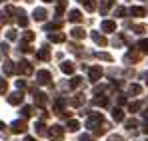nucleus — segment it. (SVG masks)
I'll list each match as a JSON object with an SVG mask.
<instances>
[{
  "label": "nucleus",
  "mask_w": 148,
  "mask_h": 141,
  "mask_svg": "<svg viewBox=\"0 0 148 141\" xmlns=\"http://www.w3.org/2000/svg\"><path fill=\"white\" fill-rule=\"evenodd\" d=\"M0 129H4V123H2V121H0Z\"/></svg>",
  "instance_id": "cd10ccee"
},
{
  "label": "nucleus",
  "mask_w": 148,
  "mask_h": 141,
  "mask_svg": "<svg viewBox=\"0 0 148 141\" xmlns=\"http://www.w3.org/2000/svg\"><path fill=\"white\" fill-rule=\"evenodd\" d=\"M68 20H70V22H80V20H82V14H80V10H70V14H68Z\"/></svg>",
  "instance_id": "6e6552de"
},
{
  "label": "nucleus",
  "mask_w": 148,
  "mask_h": 141,
  "mask_svg": "<svg viewBox=\"0 0 148 141\" xmlns=\"http://www.w3.org/2000/svg\"><path fill=\"white\" fill-rule=\"evenodd\" d=\"M22 115H24V117H30V115H32V107H30V105H24V107H22Z\"/></svg>",
  "instance_id": "a211bd4d"
},
{
  "label": "nucleus",
  "mask_w": 148,
  "mask_h": 141,
  "mask_svg": "<svg viewBox=\"0 0 148 141\" xmlns=\"http://www.w3.org/2000/svg\"><path fill=\"white\" fill-rule=\"evenodd\" d=\"M60 70L64 72V74H72V72H74V66L70 64V62H64V64L60 66Z\"/></svg>",
  "instance_id": "ddd939ff"
},
{
  "label": "nucleus",
  "mask_w": 148,
  "mask_h": 141,
  "mask_svg": "<svg viewBox=\"0 0 148 141\" xmlns=\"http://www.w3.org/2000/svg\"><path fill=\"white\" fill-rule=\"evenodd\" d=\"M44 2H52V0H44Z\"/></svg>",
  "instance_id": "c85d7f7f"
},
{
  "label": "nucleus",
  "mask_w": 148,
  "mask_h": 141,
  "mask_svg": "<svg viewBox=\"0 0 148 141\" xmlns=\"http://www.w3.org/2000/svg\"><path fill=\"white\" fill-rule=\"evenodd\" d=\"M112 115H114V119H116V121H120V119L124 117V115H122V111H120V109H114V113H112Z\"/></svg>",
  "instance_id": "aec40b11"
},
{
  "label": "nucleus",
  "mask_w": 148,
  "mask_h": 141,
  "mask_svg": "<svg viewBox=\"0 0 148 141\" xmlns=\"http://www.w3.org/2000/svg\"><path fill=\"white\" fill-rule=\"evenodd\" d=\"M48 135H50V139H52V141H60L62 137H64V129H62L60 125H52L50 131H48Z\"/></svg>",
  "instance_id": "f257e3e1"
},
{
  "label": "nucleus",
  "mask_w": 148,
  "mask_h": 141,
  "mask_svg": "<svg viewBox=\"0 0 148 141\" xmlns=\"http://www.w3.org/2000/svg\"><path fill=\"white\" fill-rule=\"evenodd\" d=\"M14 72H16V68L12 66V62H6V64H4V74H6V76H10V74H14Z\"/></svg>",
  "instance_id": "4468645a"
},
{
  "label": "nucleus",
  "mask_w": 148,
  "mask_h": 141,
  "mask_svg": "<svg viewBox=\"0 0 148 141\" xmlns=\"http://www.w3.org/2000/svg\"><path fill=\"white\" fill-rule=\"evenodd\" d=\"M38 58H40V60H48V58H50V52H48V48H42V50L38 52Z\"/></svg>",
  "instance_id": "2eb2a0df"
},
{
  "label": "nucleus",
  "mask_w": 148,
  "mask_h": 141,
  "mask_svg": "<svg viewBox=\"0 0 148 141\" xmlns=\"http://www.w3.org/2000/svg\"><path fill=\"white\" fill-rule=\"evenodd\" d=\"M84 36H86V32H84L82 28H74L72 30V38H76V40H82Z\"/></svg>",
  "instance_id": "9b49d317"
},
{
  "label": "nucleus",
  "mask_w": 148,
  "mask_h": 141,
  "mask_svg": "<svg viewBox=\"0 0 148 141\" xmlns=\"http://www.w3.org/2000/svg\"><path fill=\"white\" fill-rule=\"evenodd\" d=\"M6 36H8V40H16V32H14V30H8Z\"/></svg>",
  "instance_id": "5701e85b"
},
{
  "label": "nucleus",
  "mask_w": 148,
  "mask_h": 141,
  "mask_svg": "<svg viewBox=\"0 0 148 141\" xmlns=\"http://www.w3.org/2000/svg\"><path fill=\"white\" fill-rule=\"evenodd\" d=\"M36 131H38V133H44V123H42V121L36 123Z\"/></svg>",
  "instance_id": "412c9836"
},
{
  "label": "nucleus",
  "mask_w": 148,
  "mask_h": 141,
  "mask_svg": "<svg viewBox=\"0 0 148 141\" xmlns=\"http://www.w3.org/2000/svg\"><path fill=\"white\" fill-rule=\"evenodd\" d=\"M10 129H12V133H22V131H26V121H22V119L14 121L10 125Z\"/></svg>",
  "instance_id": "f03ea898"
},
{
  "label": "nucleus",
  "mask_w": 148,
  "mask_h": 141,
  "mask_svg": "<svg viewBox=\"0 0 148 141\" xmlns=\"http://www.w3.org/2000/svg\"><path fill=\"white\" fill-rule=\"evenodd\" d=\"M132 16H144V8H130Z\"/></svg>",
  "instance_id": "dca6fc26"
},
{
  "label": "nucleus",
  "mask_w": 148,
  "mask_h": 141,
  "mask_svg": "<svg viewBox=\"0 0 148 141\" xmlns=\"http://www.w3.org/2000/svg\"><path fill=\"white\" fill-rule=\"evenodd\" d=\"M34 20H38V22L46 20V10H42V8H36V10H34Z\"/></svg>",
  "instance_id": "9d476101"
},
{
  "label": "nucleus",
  "mask_w": 148,
  "mask_h": 141,
  "mask_svg": "<svg viewBox=\"0 0 148 141\" xmlns=\"http://www.w3.org/2000/svg\"><path fill=\"white\" fill-rule=\"evenodd\" d=\"M78 127H80V125H78V121H74V119H70V121H68V129H70V131H76Z\"/></svg>",
  "instance_id": "6ab92c4d"
},
{
  "label": "nucleus",
  "mask_w": 148,
  "mask_h": 141,
  "mask_svg": "<svg viewBox=\"0 0 148 141\" xmlns=\"http://www.w3.org/2000/svg\"><path fill=\"white\" fill-rule=\"evenodd\" d=\"M6 90H8V84H6V80H4V78H0V95L6 94Z\"/></svg>",
  "instance_id": "f3484780"
},
{
  "label": "nucleus",
  "mask_w": 148,
  "mask_h": 141,
  "mask_svg": "<svg viewBox=\"0 0 148 141\" xmlns=\"http://www.w3.org/2000/svg\"><path fill=\"white\" fill-rule=\"evenodd\" d=\"M36 78H38V84H48L52 76H50V72L40 70V72H36Z\"/></svg>",
  "instance_id": "7ed1b4c3"
},
{
  "label": "nucleus",
  "mask_w": 148,
  "mask_h": 141,
  "mask_svg": "<svg viewBox=\"0 0 148 141\" xmlns=\"http://www.w3.org/2000/svg\"><path fill=\"white\" fill-rule=\"evenodd\" d=\"M0 2H6V0H0Z\"/></svg>",
  "instance_id": "c756f323"
},
{
  "label": "nucleus",
  "mask_w": 148,
  "mask_h": 141,
  "mask_svg": "<svg viewBox=\"0 0 148 141\" xmlns=\"http://www.w3.org/2000/svg\"><path fill=\"white\" fill-rule=\"evenodd\" d=\"M24 40H26V42H32V40H34V34H32V32H26V34H24Z\"/></svg>",
  "instance_id": "4be33fe9"
},
{
  "label": "nucleus",
  "mask_w": 148,
  "mask_h": 141,
  "mask_svg": "<svg viewBox=\"0 0 148 141\" xmlns=\"http://www.w3.org/2000/svg\"><path fill=\"white\" fill-rule=\"evenodd\" d=\"M16 86H18L20 90H24V88H26V82H24V80H18V82H16Z\"/></svg>",
  "instance_id": "b1692460"
},
{
  "label": "nucleus",
  "mask_w": 148,
  "mask_h": 141,
  "mask_svg": "<svg viewBox=\"0 0 148 141\" xmlns=\"http://www.w3.org/2000/svg\"><path fill=\"white\" fill-rule=\"evenodd\" d=\"M18 72H22V74H28V76H30V74H32V66H30L28 62H20V64H18Z\"/></svg>",
  "instance_id": "0eeeda50"
},
{
  "label": "nucleus",
  "mask_w": 148,
  "mask_h": 141,
  "mask_svg": "<svg viewBox=\"0 0 148 141\" xmlns=\"http://www.w3.org/2000/svg\"><path fill=\"white\" fill-rule=\"evenodd\" d=\"M80 141H94L90 135H80Z\"/></svg>",
  "instance_id": "393cba45"
},
{
  "label": "nucleus",
  "mask_w": 148,
  "mask_h": 141,
  "mask_svg": "<svg viewBox=\"0 0 148 141\" xmlns=\"http://www.w3.org/2000/svg\"><path fill=\"white\" fill-rule=\"evenodd\" d=\"M140 46H142V50H148V40H142Z\"/></svg>",
  "instance_id": "a878e982"
},
{
  "label": "nucleus",
  "mask_w": 148,
  "mask_h": 141,
  "mask_svg": "<svg viewBox=\"0 0 148 141\" xmlns=\"http://www.w3.org/2000/svg\"><path fill=\"white\" fill-rule=\"evenodd\" d=\"M24 141H34V137H24Z\"/></svg>",
  "instance_id": "bb28decb"
},
{
  "label": "nucleus",
  "mask_w": 148,
  "mask_h": 141,
  "mask_svg": "<svg viewBox=\"0 0 148 141\" xmlns=\"http://www.w3.org/2000/svg\"><path fill=\"white\" fill-rule=\"evenodd\" d=\"M22 99H24V95L20 94V92H16V94H12L8 97V103H12V105H18V103H22Z\"/></svg>",
  "instance_id": "39448f33"
},
{
  "label": "nucleus",
  "mask_w": 148,
  "mask_h": 141,
  "mask_svg": "<svg viewBox=\"0 0 148 141\" xmlns=\"http://www.w3.org/2000/svg\"><path fill=\"white\" fill-rule=\"evenodd\" d=\"M102 30H104V32H114V30H116V24L112 22V20H104V22H102Z\"/></svg>",
  "instance_id": "1a4fd4ad"
},
{
  "label": "nucleus",
  "mask_w": 148,
  "mask_h": 141,
  "mask_svg": "<svg viewBox=\"0 0 148 141\" xmlns=\"http://www.w3.org/2000/svg\"><path fill=\"white\" fill-rule=\"evenodd\" d=\"M92 40H94L96 44H100V46H104V44H106V38H104V36H100L98 32H92Z\"/></svg>",
  "instance_id": "f8f14e48"
},
{
  "label": "nucleus",
  "mask_w": 148,
  "mask_h": 141,
  "mask_svg": "<svg viewBox=\"0 0 148 141\" xmlns=\"http://www.w3.org/2000/svg\"><path fill=\"white\" fill-rule=\"evenodd\" d=\"M48 40L50 42H56V44H62V42L66 40V36H64V34H58V32H50Z\"/></svg>",
  "instance_id": "20e7f679"
},
{
  "label": "nucleus",
  "mask_w": 148,
  "mask_h": 141,
  "mask_svg": "<svg viewBox=\"0 0 148 141\" xmlns=\"http://www.w3.org/2000/svg\"><path fill=\"white\" fill-rule=\"evenodd\" d=\"M88 76H90V82H98L100 76H102V70L100 68H92V70L88 72Z\"/></svg>",
  "instance_id": "423d86ee"
}]
</instances>
